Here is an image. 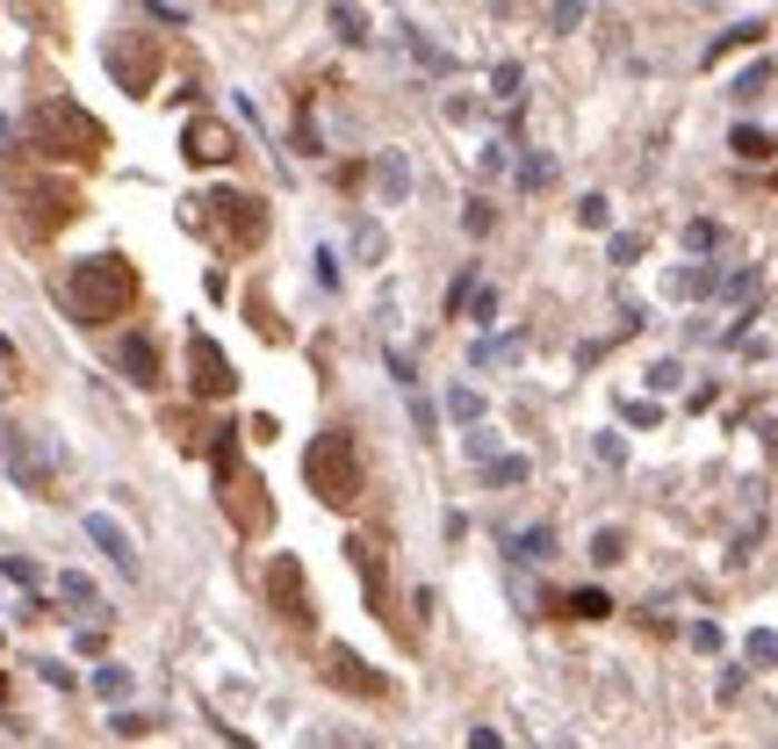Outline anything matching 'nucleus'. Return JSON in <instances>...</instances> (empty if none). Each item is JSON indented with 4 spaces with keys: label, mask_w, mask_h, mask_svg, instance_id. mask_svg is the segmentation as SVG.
Segmentation results:
<instances>
[{
    "label": "nucleus",
    "mask_w": 778,
    "mask_h": 749,
    "mask_svg": "<svg viewBox=\"0 0 778 749\" xmlns=\"http://www.w3.org/2000/svg\"><path fill=\"white\" fill-rule=\"evenodd\" d=\"M303 476H311L317 504H332V512H354L361 491H368V462H361V440L346 433V425H325V433L311 440V454H303Z\"/></svg>",
    "instance_id": "obj_1"
},
{
    "label": "nucleus",
    "mask_w": 778,
    "mask_h": 749,
    "mask_svg": "<svg viewBox=\"0 0 778 749\" xmlns=\"http://www.w3.org/2000/svg\"><path fill=\"white\" fill-rule=\"evenodd\" d=\"M66 303H72V317H80V325H109V317H124L130 303H137L130 259H116V253L80 259V267L66 274Z\"/></svg>",
    "instance_id": "obj_2"
},
{
    "label": "nucleus",
    "mask_w": 778,
    "mask_h": 749,
    "mask_svg": "<svg viewBox=\"0 0 778 749\" xmlns=\"http://www.w3.org/2000/svg\"><path fill=\"white\" fill-rule=\"evenodd\" d=\"M29 130H37V145L58 151V159H101V145H109V130H101L80 101H43V109L29 116Z\"/></svg>",
    "instance_id": "obj_3"
},
{
    "label": "nucleus",
    "mask_w": 778,
    "mask_h": 749,
    "mask_svg": "<svg viewBox=\"0 0 778 749\" xmlns=\"http://www.w3.org/2000/svg\"><path fill=\"white\" fill-rule=\"evenodd\" d=\"M0 447H8V469H14V483H22V491H51V476H58V469H51V454H43L37 447V433H29V425H8V440H0Z\"/></svg>",
    "instance_id": "obj_4"
},
{
    "label": "nucleus",
    "mask_w": 778,
    "mask_h": 749,
    "mask_svg": "<svg viewBox=\"0 0 778 749\" xmlns=\"http://www.w3.org/2000/svg\"><path fill=\"white\" fill-rule=\"evenodd\" d=\"M267 605L282 620H311V584H303V562L296 555H274L267 562Z\"/></svg>",
    "instance_id": "obj_5"
},
{
    "label": "nucleus",
    "mask_w": 778,
    "mask_h": 749,
    "mask_svg": "<svg viewBox=\"0 0 778 749\" xmlns=\"http://www.w3.org/2000/svg\"><path fill=\"white\" fill-rule=\"evenodd\" d=\"M188 368H195V396H232L238 390L232 361H224V346L209 339V332H195V339H188Z\"/></svg>",
    "instance_id": "obj_6"
},
{
    "label": "nucleus",
    "mask_w": 778,
    "mask_h": 749,
    "mask_svg": "<svg viewBox=\"0 0 778 749\" xmlns=\"http://www.w3.org/2000/svg\"><path fill=\"white\" fill-rule=\"evenodd\" d=\"M209 209L224 217V231H232L238 246H253V238L267 231V209H259L253 195H238V188H217V195H209Z\"/></svg>",
    "instance_id": "obj_7"
},
{
    "label": "nucleus",
    "mask_w": 778,
    "mask_h": 749,
    "mask_svg": "<svg viewBox=\"0 0 778 749\" xmlns=\"http://www.w3.org/2000/svg\"><path fill=\"white\" fill-rule=\"evenodd\" d=\"M325 678L346 684V692H361V699H390V678L383 670H361L354 649H325Z\"/></svg>",
    "instance_id": "obj_8"
},
{
    "label": "nucleus",
    "mask_w": 778,
    "mask_h": 749,
    "mask_svg": "<svg viewBox=\"0 0 778 749\" xmlns=\"http://www.w3.org/2000/svg\"><path fill=\"white\" fill-rule=\"evenodd\" d=\"M87 541H95V548H101V555H109L124 576H137V548H130V533L116 526L109 512H87Z\"/></svg>",
    "instance_id": "obj_9"
},
{
    "label": "nucleus",
    "mask_w": 778,
    "mask_h": 749,
    "mask_svg": "<svg viewBox=\"0 0 778 749\" xmlns=\"http://www.w3.org/2000/svg\"><path fill=\"white\" fill-rule=\"evenodd\" d=\"M116 361H124V375L137 382V390H151V382H159V346H151L145 332H130V339L116 346Z\"/></svg>",
    "instance_id": "obj_10"
},
{
    "label": "nucleus",
    "mask_w": 778,
    "mask_h": 749,
    "mask_svg": "<svg viewBox=\"0 0 778 749\" xmlns=\"http://www.w3.org/2000/svg\"><path fill=\"white\" fill-rule=\"evenodd\" d=\"M109 66H116V80H124L130 95H145V87H151V72H159V51H124V43H116V51H109Z\"/></svg>",
    "instance_id": "obj_11"
},
{
    "label": "nucleus",
    "mask_w": 778,
    "mask_h": 749,
    "mask_svg": "<svg viewBox=\"0 0 778 749\" xmlns=\"http://www.w3.org/2000/svg\"><path fill=\"white\" fill-rule=\"evenodd\" d=\"M375 195H383V203H404L411 195V159L404 151H383V159H375Z\"/></svg>",
    "instance_id": "obj_12"
},
{
    "label": "nucleus",
    "mask_w": 778,
    "mask_h": 749,
    "mask_svg": "<svg viewBox=\"0 0 778 749\" xmlns=\"http://www.w3.org/2000/svg\"><path fill=\"white\" fill-rule=\"evenodd\" d=\"M188 159L195 166H224L232 159V137H224L217 124H188Z\"/></svg>",
    "instance_id": "obj_13"
},
{
    "label": "nucleus",
    "mask_w": 778,
    "mask_h": 749,
    "mask_svg": "<svg viewBox=\"0 0 778 749\" xmlns=\"http://www.w3.org/2000/svg\"><path fill=\"white\" fill-rule=\"evenodd\" d=\"M346 562L361 570V584H368L375 613H383V562H375V541H361V533H354V541H346Z\"/></svg>",
    "instance_id": "obj_14"
},
{
    "label": "nucleus",
    "mask_w": 778,
    "mask_h": 749,
    "mask_svg": "<svg viewBox=\"0 0 778 749\" xmlns=\"http://www.w3.org/2000/svg\"><path fill=\"white\" fill-rule=\"evenodd\" d=\"M728 145H736V159H771V130H757V124H736V130H728Z\"/></svg>",
    "instance_id": "obj_15"
},
{
    "label": "nucleus",
    "mask_w": 778,
    "mask_h": 749,
    "mask_svg": "<svg viewBox=\"0 0 778 749\" xmlns=\"http://www.w3.org/2000/svg\"><path fill=\"white\" fill-rule=\"evenodd\" d=\"M332 29H339V43H368V14L354 0H332Z\"/></svg>",
    "instance_id": "obj_16"
},
{
    "label": "nucleus",
    "mask_w": 778,
    "mask_h": 749,
    "mask_svg": "<svg viewBox=\"0 0 778 749\" xmlns=\"http://www.w3.org/2000/svg\"><path fill=\"white\" fill-rule=\"evenodd\" d=\"M757 37H765V22H742V29H728V37H713L707 43V66H721L728 51H742V43H757Z\"/></svg>",
    "instance_id": "obj_17"
},
{
    "label": "nucleus",
    "mask_w": 778,
    "mask_h": 749,
    "mask_svg": "<svg viewBox=\"0 0 778 749\" xmlns=\"http://www.w3.org/2000/svg\"><path fill=\"white\" fill-rule=\"evenodd\" d=\"M404 43H411V58H418V66H425V72H440V80H447V72H454V58H447V51H440V43H425V37H418V29H404Z\"/></svg>",
    "instance_id": "obj_18"
},
{
    "label": "nucleus",
    "mask_w": 778,
    "mask_h": 749,
    "mask_svg": "<svg viewBox=\"0 0 778 749\" xmlns=\"http://www.w3.org/2000/svg\"><path fill=\"white\" fill-rule=\"evenodd\" d=\"M526 476H533V469H526V454H498V462H491V483H498V491H519Z\"/></svg>",
    "instance_id": "obj_19"
},
{
    "label": "nucleus",
    "mask_w": 778,
    "mask_h": 749,
    "mask_svg": "<svg viewBox=\"0 0 778 749\" xmlns=\"http://www.w3.org/2000/svg\"><path fill=\"white\" fill-rule=\"evenodd\" d=\"M713 288V267H678L670 274V296H707Z\"/></svg>",
    "instance_id": "obj_20"
},
{
    "label": "nucleus",
    "mask_w": 778,
    "mask_h": 749,
    "mask_svg": "<svg viewBox=\"0 0 778 749\" xmlns=\"http://www.w3.org/2000/svg\"><path fill=\"white\" fill-rule=\"evenodd\" d=\"M620 555H628L620 526H599V533H591V562H620Z\"/></svg>",
    "instance_id": "obj_21"
},
{
    "label": "nucleus",
    "mask_w": 778,
    "mask_h": 749,
    "mask_svg": "<svg viewBox=\"0 0 778 749\" xmlns=\"http://www.w3.org/2000/svg\"><path fill=\"white\" fill-rule=\"evenodd\" d=\"M570 613H577V620H605V613H613V599H605V591H577Z\"/></svg>",
    "instance_id": "obj_22"
},
{
    "label": "nucleus",
    "mask_w": 778,
    "mask_h": 749,
    "mask_svg": "<svg viewBox=\"0 0 778 749\" xmlns=\"http://www.w3.org/2000/svg\"><path fill=\"white\" fill-rule=\"evenodd\" d=\"M771 87V66H750V72H736V87H728V95H742V101H757Z\"/></svg>",
    "instance_id": "obj_23"
},
{
    "label": "nucleus",
    "mask_w": 778,
    "mask_h": 749,
    "mask_svg": "<svg viewBox=\"0 0 778 749\" xmlns=\"http://www.w3.org/2000/svg\"><path fill=\"white\" fill-rule=\"evenodd\" d=\"M447 411H454V418H469V425H476V418H483V396L462 382V390H447Z\"/></svg>",
    "instance_id": "obj_24"
},
{
    "label": "nucleus",
    "mask_w": 778,
    "mask_h": 749,
    "mask_svg": "<svg viewBox=\"0 0 778 749\" xmlns=\"http://www.w3.org/2000/svg\"><path fill=\"white\" fill-rule=\"evenodd\" d=\"M519 80H526V72H519L512 58H505V66L491 72V95H498V101H519Z\"/></svg>",
    "instance_id": "obj_25"
},
{
    "label": "nucleus",
    "mask_w": 778,
    "mask_h": 749,
    "mask_svg": "<svg viewBox=\"0 0 778 749\" xmlns=\"http://www.w3.org/2000/svg\"><path fill=\"white\" fill-rule=\"evenodd\" d=\"M685 246H692V253H713V246H721V224H707V217L685 224Z\"/></svg>",
    "instance_id": "obj_26"
},
{
    "label": "nucleus",
    "mask_w": 778,
    "mask_h": 749,
    "mask_svg": "<svg viewBox=\"0 0 778 749\" xmlns=\"http://www.w3.org/2000/svg\"><path fill=\"white\" fill-rule=\"evenodd\" d=\"M354 253H361V259H375V267H383V231H375V224H354Z\"/></svg>",
    "instance_id": "obj_27"
},
{
    "label": "nucleus",
    "mask_w": 778,
    "mask_h": 749,
    "mask_svg": "<svg viewBox=\"0 0 778 749\" xmlns=\"http://www.w3.org/2000/svg\"><path fill=\"white\" fill-rule=\"evenodd\" d=\"M95 692H101V699H124V692H130V670H116V663L95 670Z\"/></svg>",
    "instance_id": "obj_28"
},
{
    "label": "nucleus",
    "mask_w": 778,
    "mask_h": 749,
    "mask_svg": "<svg viewBox=\"0 0 778 749\" xmlns=\"http://www.w3.org/2000/svg\"><path fill=\"white\" fill-rule=\"evenodd\" d=\"M605 217H613L605 195H584V203H577V224H591V231H605Z\"/></svg>",
    "instance_id": "obj_29"
},
{
    "label": "nucleus",
    "mask_w": 778,
    "mask_h": 749,
    "mask_svg": "<svg viewBox=\"0 0 778 749\" xmlns=\"http://www.w3.org/2000/svg\"><path fill=\"white\" fill-rule=\"evenodd\" d=\"M634 259H642V231H620L613 238V267H634Z\"/></svg>",
    "instance_id": "obj_30"
},
{
    "label": "nucleus",
    "mask_w": 778,
    "mask_h": 749,
    "mask_svg": "<svg viewBox=\"0 0 778 749\" xmlns=\"http://www.w3.org/2000/svg\"><path fill=\"white\" fill-rule=\"evenodd\" d=\"M750 663H778V634H771V627H757V634H750Z\"/></svg>",
    "instance_id": "obj_31"
},
{
    "label": "nucleus",
    "mask_w": 778,
    "mask_h": 749,
    "mask_svg": "<svg viewBox=\"0 0 778 749\" xmlns=\"http://www.w3.org/2000/svg\"><path fill=\"white\" fill-rule=\"evenodd\" d=\"M548 548H555V533H548V526H526V533H519V555H548Z\"/></svg>",
    "instance_id": "obj_32"
},
{
    "label": "nucleus",
    "mask_w": 778,
    "mask_h": 749,
    "mask_svg": "<svg viewBox=\"0 0 778 749\" xmlns=\"http://www.w3.org/2000/svg\"><path fill=\"white\" fill-rule=\"evenodd\" d=\"M577 22H584V0H562V8L548 14V29H577Z\"/></svg>",
    "instance_id": "obj_33"
},
{
    "label": "nucleus",
    "mask_w": 778,
    "mask_h": 749,
    "mask_svg": "<svg viewBox=\"0 0 778 749\" xmlns=\"http://www.w3.org/2000/svg\"><path fill=\"white\" fill-rule=\"evenodd\" d=\"M469 454H476V462H498V440H491V425H476V433H469Z\"/></svg>",
    "instance_id": "obj_34"
},
{
    "label": "nucleus",
    "mask_w": 778,
    "mask_h": 749,
    "mask_svg": "<svg viewBox=\"0 0 778 749\" xmlns=\"http://www.w3.org/2000/svg\"><path fill=\"white\" fill-rule=\"evenodd\" d=\"M462 224H469V238H483V231H491V203H469Z\"/></svg>",
    "instance_id": "obj_35"
},
{
    "label": "nucleus",
    "mask_w": 778,
    "mask_h": 749,
    "mask_svg": "<svg viewBox=\"0 0 778 749\" xmlns=\"http://www.w3.org/2000/svg\"><path fill=\"white\" fill-rule=\"evenodd\" d=\"M58 591H66L72 605H101V599H95V584H87V576H66V584H58Z\"/></svg>",
    "instance_id": "obj_36"
},
{
    "label": "nucleus",
    "mask_w": 778,
    "mask_h": 749,
    "mask_svg": "<svg viewBox=\"0 0 778 749\" xmlns=\"http://www.w3.org/2000/svg\"><path fill=\"white\" fill-rule=\"evenodd\" d=\"M678 375H685L678 361H656V368H649V382H656V390H678Z\"/></svg>",
    "instance_id": "obj_37"
},
{
    "label": "nucleus",
    "mask_w": 778,
    "mask_h": 749,
    "mask_svg": "<svg viewBox=\"0 0 778 749\" xmlns=\"http://www.w3.org/2000/svg\"><path fill=\"white\" fill-rule=\"evenodd\" d=\"M469 749H505V742H498V728H469Z\"/></svg>",
    "instance_id": "obj_38"
},
{
    "label": "nucleus",
    "mask_w": 778,
    "mask_h": 749,
    "mask_svg": "<svg viewBox=\"0 0 778 749\" xmlns=\"http://www.w3.org/2000/svg\"><path fill=\"white\" fill-rule=\"evenodd\" d=\"M332 749H361V742H346V736H332Z\"/></svg>",
    "instance_id": "obj_39"
},
{
    "label": "nucleus",
    "mask_w": 778,
    "mask_h": 749,
    "mask_svg": "<svg viewBox=\"0 0 778 749\" xmlns=\"http://www.w3.org/2000/svg\"><path fill=\"white\" fill-rule=\"evenodd\" d=\"M0 699H8V678H0Z\"/></svg>",
    "instance_id": "obj_40"
}]
</instances>
